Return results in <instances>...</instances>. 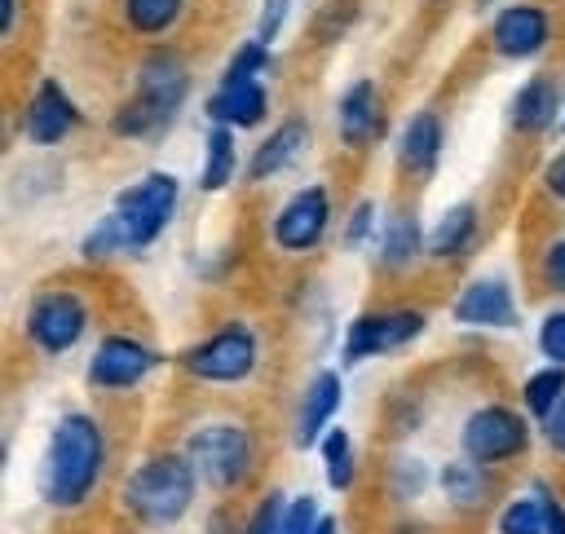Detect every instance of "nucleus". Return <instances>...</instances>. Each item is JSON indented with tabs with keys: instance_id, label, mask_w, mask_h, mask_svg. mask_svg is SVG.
Returning a JSON list of instances; mask_svg holds the SVG:
<instances>
[{
	"instance_id": "obj_1",
	"label": "nucleus",
	"mask_w": 565,
	"mask_h": 534,
	"mask_svg": "<svg viewBox=\"0 0 565 534\" xmlns=\"http://www.w3.org/2000/svg\"><path fill=\"white\" fill-rule=\"evenodd\" d=\"M177 207H181V181L163 168L141 172L132 185H124L115 194L110 212L93 221V229L79 243V256L88 265H102V260H115V256H137V252H146L163 238Z\"/></svg>"
},
{
	"instance_id": "obj_2",
	"label": "nucleus",
	"mask_w": 565,
	"mask_h": 534,
	"mask_svg": "<svg viewBox=\"0 0 565 534\" xmlns=\"http://www.w3.org/2000/svg\"><path fill=\"white\" fill-rule=\"evenodd\" d=\"M106 472V428L88 410H66L49 428L40 455V499L53 512H79Z\"/></svg>"
},
{
	"instance_id": "obj_3",
	"label": "nucleus",
	"mask_w": 565,
	"mask_h": 534,
	"mask_svg": "<svg viewBox=\"0 0 565 534\" xmlns=\"http://www.w3.org/2000/svg\"><path fill=\"white\" fill-rule=\"evenodd\" d=\"M199 472L190 463L185 450H150L146 459H137L124 481H119V508L150 530L177 525L190 516L194 499H199Z\"/></svg>"
},
{
	"instance_id": "obj_4",
	"label": "nucleus",
	"mask_w": 565,
	"mask_h": 534,
	"mask_svg": "<svg viewBox=\"0 0 565 534\" xmlns=\"http://www.w3.org/2000/svg\"><path fill=\"white\" fill-rule=\"evenodd\" d=\"M190 93V71L177 53H150L141 66H137V79H132V97L115 110V132L128 137V141H150L159 137L181 102Z\"/></svg>"
},
{
	"instance_id": "obj_5",
	"label": "nucleus",
	"mask_w": 565,
	"mask_h": 534,
	"mask_svg": "<svg viewBox=\"0 0 565 534\" xmlns=\"http://www.w3.org/2000/svg\"><path fill=\"white\" fill-rule=\"evenodd\" d=\"M185 455H190V463L207 490L230 494L256 477L260 441H256L252 424H243V419H203L190 428Z\"/></svg>"
},
{
	"instance_id": "obj_6",
	"label": "nucleus",
	"mask_w": 565,
	"mask_h": 534,
	"mask_svg": "<svg viewBox=\"0 0 565 534\" xmlns=\"http://www.w3.org/2000/svg\"><path fill=\"white\" fill-rule=\"evenodd\" d=\"M177 366L199 384H243L260 366V331L247 318H230L185 344L177 353Z\"/></svg>"
},
{
	"instance_id": "obj_7",
	"label": "nucleus",
	"mask_w": 565,
	"mask_h": 534,
	"mask_svg": "<svg viewBox=\"0 0 565 534\" xmlns=\"http://www.w3.org/2000/svg\"><path fill=\"white\" fill-rule=\"evenodd\" d=\"M93 327V309L84 300V291L75 287H44L31 296L26 313H22V335L31 349L57 357V353H71Z\"/></svg>"
},
{
	"instance_id": "obj_8",
	"label": "nucleus",
	"mask_w": 565,
	"mask_h": 534,
	"mask_svg": "<svg viewBox=\"0 0 565 534\" xmlns=\"http://www.w3.org/2000/svg\"><path fill=\"white\" fill-rule=\"evenodd\" d=\"M459 450L486 468H503L530 450V415L508 402H481L459 424Z\"/></svg>"
},
{
	"instance_id": "obj_9",
	"label": "nucleus",
	"mask_w": 565,
	"mask_h": 534,
	"mask_svg": "<svg viewBox=\"0 0 565 534\" xmlns=\"http://www.w3.org/2000/svg\"><path fill=\"white\" fill-rule=\"evenodd\" d=\"M424 331H428V313L424 309H411V305H388V309L358 313L344 327V335H340V362L344 366H358V362H371V357L402 353Z\"/></svg>"
},
{
	"instance_id": "obj_10",
	"label": "nucleus",
	"mask_w": 565,
	"mask_h": 534,
	"mask_svg": "<svg viewBox=\"0 0 565 534\" xmlns=\"http://www.w3.org/2000/svg\"><path fill=\"white\" fill-rule=\"evenodd\" d=\"M331 221H335V207H331V190L322 181L313 185H300L291 199H282L269 216V243L282 252V256H309L327 243L331 234Z\"/></svg>"
},
{
	"instance_id": "obj_11",
	"label": "nucleus",
	"mask_w": 565,
	"mask_h": 534,
	"mask_svg": "<svg viewBox=\"0 0 565 534\" xmlns=\"http://www.w3.org/2000/svg\"><path fill=\"white\" fill-rule=\"evenodd\" d=\"M163 366V353L137 335L110 331L93 344L88 362H84V380L93 393H128L137 384H146L154 371Z\"/></svg>"
},
{
	"instance_id": "obj_12",
	"label": "nucleus",
	"mask_w": 565,
	"mask_h": 534,
	"mask_svg": "<svg viewBox=\"0 0 565 534\" xmlns=\"http://www.w3.org/2000/svg\"><path fill=\"white\" fill-rule=\"evenodd\" d=\"M450 318L455 327H477V331H512L521 309H516V291L503 278H472L459 287V296L450 300Z\"/></svg>"
},
{
	"instance_id": "obj_13",
	"label": "nucleus",
	"mask_w": 565,
	"mask_h": 534,
	"mask_svg": "<svg viewBox=\"0 0 565 534\" xmlns=\"http://www.w3.org/2000/svg\"><path fill=\"white\" fill-rule=\"evenodd\" d=\"M552 40V13L543 4H530V0H516V4H503L490 22V44L499 57L508 62H525V57H539Z\"/></svg>"
},
{
	"instance_id": "obj_14",
	"label": "nucleus",
	"mask_w": 565,
	"mask_h": 534,
	"mask_svg": "<svg viewBox=\"0 0 565 534\" xmlns=\"http://www.w3.org/2000/svg\"><path fill=\"white\" fill-rule=\"evenodd\" d=\"M340 406H344V380H340V371L335 366L313 371L309 384H305V393H300V406H296V432H291L296 446L300 450H313L322 441V432L335 424Z\"/></svg>"
},
{
	"instance_id": "obj_15",
	"label": "nucleus",
	"mask_w": 565,
	"mask_h": 534,
	"mask_svg": "<svg viewBox=\"0 0 565 534\" xmlns=\"http://www.w3.org/2000/svg\"><path fill=\"white\" fill-rule=\"evenodd\" d=\"M375 256H380V269H388V274H411L419 260H428V234H424V221L411 203L384 212Z\"/></svg>"
},
{
	"instance_id": "obj_16",
	"label": "nucleus",
	"mask_w": 565,
	"mask_h": 534,
	"mask_svg": "<svg viewBox=\"0 0 565 534\" xmlns=\"http://www.w3.org/2000/svg\"><path fill=\"white\" fill-rule=\"evenodd\" d=\"M22 128H26L31 146H57L79 128V106L66 97V88L57 79H40V88L26 102Z\"/></svg>"
},
{
	"instance_id": "obj_17",
	"label": "nucleus",
	"mask_w": 565,
	"mask_h": 534,
	"mask_svg": "<svg viewBox=\"0 0 565 534\" xmlns=\"http://www.w3.org/2000/svg\"><path fill=\"white\" fill-rule=\"evenodd\" d=\"M441 146H446L441 115L437 110H415L397 132V172L406 181H428L441 163Z\"/></svg>"
},
{
	"instance_id": "obj_18",
	"label": "nucleus",
	"mask_w": 565,
	"mask_h": 534,
	"mask_svg": "<svg viewBox=\"0 0 565 534\" xmlns=\"http://www.w3.org/2000/svg\"><path fill=\"white\" fill-rule=\"evenodd\" d=\"M335 132L349 150H362L371 141L384 137V106H380V93L371 79H353L344 93H340V106H335Z\"/></svg>"
},
{
	"instance_id": "obj_19",
	"label": "nucleus",
	"mask_w": 565,
	"mask_h": 534,
	"mask_svg": "<svg viewBox=\"0 0 565 534\" xmlns=\"http://www.w3.org/2000/svg\"><path fill=\"white\" fill-rule=\"evenodd\" d=\"M305 150H309V124L291 115V119H282V124L252 150V159H247V181L260 185V181H274V177H282V172H291V168L305 159Z\"/></svg>"
},
{
	"instance_id": "obj_20",
	"label": "nucleus",
	"mask_w": 565,
	"mask_h": 534,
	"mask_svg": "<svg viewBox=\"0 0 565 534\" xmlns=\"http://www.w3.org/2000/svg\"><path fill=\"white\" fill-rule=\"evenodd\" d=\"M269 115V93L260 79H221L216 93L207 97V124L225 128H256Z\"/></svg>"
},
{
	"instance_id": "obj_21",
	"label": "nucleus",
	"mask_w": 565,
	"mask_h": 534,
	"mask_svg": "<svg viewBox=\"0 0 565 534\" xmlns=\"http://www.w3.org/2000/svg\"><path fill=\"white\" fill-rule=\"evenodd\" d=\"M508 124L521 132V137H539L547 128L561 124V88L552 75H530L516 93H512V106H508Z\"/></svg>"
},
{
	"instance_id": "obj_22",
	"label": "nucleus",
	"mask_w": 565,
	"mask_h": 534,
	"mask_svg": "<svg viewBox=\"0 0 565 534\" xmlns=\"http://www.w3.org/2000/svg\"><path fill=\"white\" fill-rule=\"evenodd\" d=\"M481 234V212L477 203H450L433 225H428V260L433 265H455L472 252Z\"/></svg>"
},
{
	"instance_id": "obj_23",
	"label": "nucleus",
	"mask_w": 565,
	"mask_h": 534,
	"mask_svg": "<svg viewBox=\"0 0 565 534\" xmlns=\"http://www.w3.org/2000/svg\"><path fill=\"white\" fill-rule=\"evenodd\" d=\"M437 490L455 512H481L494 494V468L477 463V459H446L437 468Z\"/></svg>"
},
{
	"instance_id": "obj_24",
	"label": "nucleus",
	"mask_w": 565,
	"mask_h": 534,
	"mask_svg": "<svg viewBox=\"0 0 565 534\" xmlns=\"http://www.w3.org/2000/svg\"><path fill=\"white\" fill-rule=\"evenodd\" d=\"M238 172V146H234V128L225 124H212L207 137H203V168H199V190L216 194L234 181Z\"/></svg>"
},
{
	"instance_id": "obj_25",
	"label": "nucleus",
	"mask_w": 565,
	"mask_h": 534,
	"mask_svg": "<svg viewBox=\"0 0 565 534\" xmlns=\"http://www.w3.org/2000/svg\"><path fill=\"white\" fill-rule=\"evenodd\" d=\"M313 450H318V459H322L327 485L340 490V494L353 490V481H358V441H353V432L340 428V424H331Z\"/></svg>"
},
{
	"instance_id": "obj_26",
	"label": "nucleus",
	"mask_w": 565,
	"mask_h": 534,
	"mask_svg": "<svg viewBox=\"0 0 565 534\" xmlns=\"http://www.w3.org/2000/svg\"><path fill=\"white\" fill-rule=\"evenodd\" d=\"M561 397H565V366H539V371H530L525 380H521V410L534 419V424H543L556 406H561Z\"/></svg>"
},
{
	"instance_id": "obj_27",
	"label": "nucleus",
	"mask_w": 565,
	"mask_h": 534,
	"mask_svg": "<svg viewBox=\"0 0 565 534\" xmlns=\"http://www.w3.org/2000/svg\"><path fill=\"white\" fill-rule=\"evenodd\" d=\"M119 13L132 35H163L181 22L185 0H119Z\"/></svg>"
},
{
	"instance_id": "obj_28",
	"label": "nucleus",
	"mask_w": 565,
	"mask_h": 534,
	"mask_svg": "<svg viewBox=\"0 0 565 534\" xmlns=\"http://www.w3.org/2000/svg\"><path fill=\"white\" fill-rule=\"evenodd\" d=\"M494 534H547L543 503H539L534 485H525L521 494L503 499V508H499V516H494Z\"/></svg>"
},
{
	"instance_id": "obj_29",
	"label": "nucleus",
	"mask_w": 565,
	"mask_h": 534,
	"mask_svg": "<svg viewBox=\"0 0 565 534\" xmlns=\"http://www.w3.org/2000/svg\"><path fill=\"white\" fill-rule=\"evenodd\" d=\"M380 225H384V212H380V203L375 199H358L353 207H349V216H344V247H371L375 238H380Z\"/></svg>"
},
{
	"instance_id": "obj_30",
	"label": "nucleus",
	"mask_w": 565,
	"mask_h": 534,
	"mask_svg": "<svg viewBox=\"0 0 565 534\" xmlns=\"http://www.w3.org/2000/svg\"><path fill=\"white\" fill-rule=\"evenodd\" d=\"M269 66V44L265 40H243L234 49V57L225 62L221 79H260V71Z\"/></svg>"
},
{
	"instance_id": "obj_31",
	"label": "nucleus",
	"mask_w": 565,
	"mask_h": 534,
	"mask_svg": "<svg viewBox=\"0 0 565 534\" xmlns=\"http://www.w3.org/2000/svg\"><path fill=\"white\" fill-rule=\"evenodd\" d=\"M287 503H291V494H282V490H269V494H260V503L247 512V521H243V530H238V534H274V530L282 525V512H287Z\"/></svg>"
},
{
	"instance_id": "obj_32",
	"label": "nucleus",
	"mask_w": 565,
	"mask_h": 534,
	"mask_svg": "<svg viewBox=\"0 0 565 534\" xmlns=\"http://www.w3.org/2000/svg\"><path fill=\"white\" fill-rule=\"evenodd\" d=\"M534 344H539L543 362L565 366V309H552V313L539 318V335H534Z\"/></svg>"
},
{
	"instance_id": "obj_33",
	"label": "nucleus",
	"mask_w": 565,
	"mask_h": 534,
	"mask_svg": "<svg viewBox=\"0 0 565 534\" xmlns=\"http://www.w3.org/2000/svg\"><path fill=\"white\" fill-rule=\"evenodd\" d=\"M539 287L547 296H565V234H556L543 252H539Z\"/></svg>"
},
{
	"instance_id": "obj_34",
	"label": "nucleus",
	"mask_w": 565,
	"mask_h": 534,
	"mask_svg": "<svg viewBox=\"0 0 565 534\" xmlns=\"http://www.w3.org/2000/svg\"><path fill=\"white\" fill-rule=\"evenodd\" d=\"M318 499L313 494H291V503H287V512H282V525L274 530V534H313V525H318Z\"/></svg>"
},
{
	"instance_id": "obj_35",
	"label": "nucleus",
	"mask_w": 565,
	"mask_h": 534,
	"mask_svg": "<svg viewBox=\"0 0 565 534\" xmlns=\"http://www.w3.org/2000/svg\"><path fill=\"white\" fill-rule=\"evenodd\" d=\"M530 485H534V494H539V503H543L547 534H565V499H561V490H556L552 481H543V477H534Z\"/></svg>"
},
{
	"instance_id": "obj_36",
	"label": "nucleus",
	"mask_w": 565,
	"mask_h": 534,
	"mask_svg": "<svg viewBox=\"0 0 565 534\" xmlns=\"http://www.w3.org/2000/svg\"><path fill=\"white\" fill-rule=\"evenodd\" d=\"M287 9H291V0H265V4H260V26H256V40H265V44H269V40L282 31Z\"/></svg>"
},
{
	"instance_id": "obj_37",
	"label": "nucleus",
	"mask_w": 565,
	"mask_h": 534,
	"mask_svg": "<svg viewBox=\"0 0 565 534\" xmlns=\"http://www.w3.org/2000/svg\"><path fill=\"white\" fill-rule=\"evenodd\" d=\"M543 194L552 199V203H565V150H556L547 163H543Z\"/></svg>"
},
{
	"instance_id": "obj_38",
	"label": "nucleus",
	"mask_w": 565,
	"mask_h": 534,
	"mask_svg": "<svg viewBox=\"0 0 565 534\" xmlns=\"http://www.w3.org/2000/svg\"><path fill=\"white\" fill-rule=\"evenodd\" d=\"M539 428H543L547 446H552V450H556V455L565 459V397H561V406H556V410H552V415H547V419H543Z\"/></svg>"
},
{
	"instance_id": "obj_39",
	"label": "nucleus",
	"mask_w": 565,
	"mask_h": 534,
	"mask_svg": "<svg viewBox=\"0 0 565 534\" xmlns=\"http://www.w3.org/2000/svg\"><path fill=\"white\" fill-rule=\"evenodd\" d=\"M13 22H18V0H4V18H0V35H13Z\"/></svg>"
},
{
	"instance_id": "obj_40",
	"label": "nucleus",
	"mask_w": 565,
	"mask_h": 534,
	"mask_svg": "<svg viewBox=\"0 0 565 534\" xmlns=\"http://www.w3.org/2000/svg\"><path fill=\"white\" fill-rule=\"evenodd\" d=\"M313 534H340V521H335L331 512H322V516H318V525H313Z\"/></svg>"
},
{
	"instance_id": "obj_41",
	"label": "nucleus",
	"mask_w": 565,
	"mask_h": 534,
	"mask_svg": "<svg viewBox=\"0 0 565 534\" xmlns=\"http://www.w3.org/2000/svg\"><path fill=\"white\" fill-rule=\"evenodd\" d=\"M556 128H561V132H565V106H561V124H556Z\"/></svg>"
}]
</instances>
